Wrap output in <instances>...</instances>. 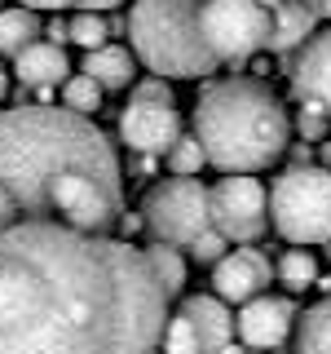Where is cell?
Returning <instances> with one entry per match:
<instances>
[{"label": "cell", "mask_w": 331, "mask_h": 354, "mask_svg": "<svg viewBox=\"0 0 331 354\" xmlns=\"http://www.w3.org/2000/svg\"><path fill=\"white\" fill-rule=\"evenodd\" d=\"M168 301L128 239L53 221L0 235V354H159Z\"/></svg>", "instance_id": "cell-1"}, {"label": "cell", "mask_w": 331, "mask_h": 354, "mask_svg": "<svg viewBox=\"0 0 331 354\" xmlns=\"http://www.w3.org/2000/svg\"><path fill=\"white\" fill-rule=\"evenodd\" d=\"M119 217V155L93 120L53 102L0 111V235L31 221L110 235Z\"/></svg>", "instance_id": "cell-2"}, {"label": "cell", "mask_w": 331, "mask_h": 354, "mask_svg": "<svg viewBox=\"0 0 331 354\" xmlns=\"http://www.w3.org/2000/svg\"><path fill=\"white\" fill-rule=\"evenodd\" d=\"M194 133L217 173H261L283 160L292 142V120L270 93V84L252 75H230L199 93Z\"/></svg>", "instance_id": "cell-3"}, {"label": "cell", "mask_w": 331, "mask_h": 354, "mask_svg": "<svg viewBox=\"0 0 331 354\" xmlns=\"http://www.w3.org/2000/svg\"><path fill=\"white\" fill-rule=\"evenodd\" d=\"M203 0H132L128 9V44L137 62L168 80H203L221 71L212 44L199 18Z\"/></svg>", "instance_id": "cell-4"}, {"label": "cell", "mask_w": 331, "mask_h": 354, "mask_svg": "<svg viewBox=\"0 0 331 354\" xmlns=\"http://www.w3.org/2000/svg\"><path fill=\"white\" fill-rule=\"evenodd\" d=\"M270 221L287 243H331V169L292 164L270 186Z\"/></svg>", "instance_id": "cell-5"}, {"label": "cell", "mask_w": 331, "mask_h": 354, "mask_svg": "<svg viewBox=\"0 0 331 354\" xmlns=\"http://www.w3.org/2000/svg\"><path fill=\"white\" fill-rule=\"evenodd\" d=\"M141 221H146L150 239L190 248L203 230H212V186H203L199 177H177V173L163 177L141 199Z\"/></svg>", "instance_id": "cell-6"}, {"label": "cell", "mask_w": 331, "mask_h": 354, "mask_svg": "<svg viewBox=\"0 0 331 354\" xmlns=\"http://www.w3.org/2000/svg\"><path fill=\"white\" fill-rule=\"evenodd\" d=\"M199 18H203V36L221 66L248 62L261 49H270L274 9L261 5V0H203Z\"/></svg>", "instance_id": "cell-7"}, {"label": "cell", "mask_w": 331, "mask_h": 354, "mask_svg": "<svg viewBox=\"0 0 331 354\" xmlns=\"http://www.w3.org/2000/svg\"><path fill=\"white\" fill-rule=\"evenodd\" d=\"M212 226L230 243H257L270 226V191L252 173H225L212 186Z\"/></svg>", "instance_id": "cell-8"}, {"label": "cell", "mask_w": 331, "mask_h": 354, "mask_svg": "<svg viewBox=\"0 0 331 354\" xmlns=\"http://www.w3.org/2000/svg\"><path fill=\"white\" fill-rule=\"evenodd\" d=\"M115 129H119V142L132 155H154V160H163L172 151V142L185 133L172 102H141V97H128Z\"/></svg>", "instance_id": "cell-9"}, {"label": "cell", "mask_w": 331, "mask_h": 354, "mask_svg": "<svg viewBox=\"0 0 331 354\" xmlns=\"http://www.w3.org/2000/svg\"><path fill=\"white\" fill-rule=\"evenodd\" d=\"M270 279H279V270L270 266L261 248H248V243H239V248H230L225 257L212 266V292L225 297L230 306H243L252 301V297L270 292Z\"/></svg>", "instance_id": "cell-10"}, {"label": "cell", "mask_w": 331, "mask_h": 354, "mask_svg": "<svg viewBox=\"0 0 331 354\" xmlns=\"http://www.w3.org/2000/svg\"><path fill=\"white\" fill-rule=\"evenodd\" d=\"M296 301L292 297H274V292H261L252 301L239 306V341L248 350H279L296 328Z\"/></svg>", "instance_id": "cell-11"}, {"label": "cell", "mask_w": 331, "mask_h": 354, "mask_svg": "<svg viewBox=\"0 0 331 354\" xmlns=\"http://www.w3.org/2000/svg\"><path fill=\"white\" fill-rule=\"evenodd\" d=\"M292 88L301 102H323L331 111V27L314 31L301 58L292 62Z\"/></svg>", "instance_id": "cell-12"}, {"label": "cell", "mask_w": 331, "mask_h": 354, "mask_svg": "<svg viewBox=\"0 0 331 354\" xmlns=\"http://www.w3.org/2000/svg\"><path fill=\"white\" fill-rule=\"evenodd\" d=\"M71 62H66V44H53V40H36L27 44V49L14 58V80L18 88H62L66 80H71Z\"/></svg>", "instance_id": "cell-13"}, {"label": "cell", "mask_w": 331, "mask_h": 354, "mask_svg": "<svg viewBox=\"0 0 331 354\" xmlns=\"http://www.w3.org/2000/svg\"><path fill=\"white\" fill-rule=\"evenodd\" d=\"M181 315L194 324V332H199V350H203V354L221 350L225 341H234V332H239L234 310H230V301H225V297H217V292L185 297V301H181Z\"/></svg>", "instance_id": "cell-14"}, {"label": "cell", "mask_w": 331, "mask_h": 354, "mask_svg": "<svg viewBox=\"0 0 331 354\" xmlns=\"http://www.w3.org/2000/svg\"><path fill=\"white\" fill-rule=\"evenodd\" d=\"M318 27V9L309 5V0H279V9H274V31H270V53H296L305 49L309 36H314Z\"/></svg>", "instance_id": "cell-15"}, {"label": "cell", "mask_w": 331, "mask_h": 354, "mask_svg": "<svg viewBox=\"0 0 331 354\" xmlns=\"http://www.w3.org/2000/svg\"><path fill=\"white\" fill-rule=\"evenodd\" d=\"M84 75H93L97 84L106 88V93H119V88H128L137 80V53H132V44H102V49H88L84 62H80Z\"/></svg>", "instance_id": "cell-16"}, {"label": "cell", "mask_w": 331, "mask_h": 354, "mask_svg": "<svg viewBox=\"0 0 331 354\" xmlns=\"http://www.w3.org/2000/svg\"><path fill=\"white\" fill-rule=\"evenodd\" d=\"M44 36V22L40 9L31 5H14V9H0V53L5 58H18L27 44H36Z\"/></svg>", "instance_id": "cell-17"}, {"label": "cell", "mask_w": 331, "mask_h": 354, "mask_svg": "<svg viewBox=\"0 0 331 354\" xmlns=\"http://www.w3.org/2000/svg\"><path fill=\"white\" fill-rule=\"evenodd\" d=\"M296 354H331V292L296 319Z\"/></svg>", "instance_id": "cell-18"}, {"label": "cell", "mask_w": 331, "mask_h": 354, "mask_svg": "<svg viewBox=\"0 0 331 354\" xmlns=\"http://www.w3.org/2000/svg\"><path fill=\"white\" fill-rule=\"evenodd\" d=\"M274 270H279V283L287 288V292H305V288L318 283V257L305 248V243H296V248H287L279 261H274Z\"/></svg>", "instance_id": "cell-19"}, {"label": "cell", "mask_w": 331, "mask_h": 354, "mask_svg": "<svg viewBox=\"0 0 331 354\" xmlns=\"http://www.w3.org/2000/svg\"><path fill=\"white\" fill-rule=\"evenodd\" d=\"M110 18L102 14V9H75L71 14V44H80V49H102V44H110Z\"/></svg>", "instance_id": "cell-20"}, {"label": "cell", "mask_w": 331, "mask_h": 354, "mask_svg": "<svg viewBox=\"0 0 331 354\" xmlns=\"http://www.w3.org/2000/svg\"><path fill=\"white\" fill-rule=\"evenodd\" d=\"M146 257L154 266V274H159V283L168 288V297H181V288H185V261H181V252H177V243H159V239H154L150 248H146Z\"/></svg>", "instance_id": "cell-21"}, {"label": "cell", "mask_w": 331, "mask_h": 354, "mask_svg": "<svg viewBox=\"0 0 331 354\" xmlns=\"http://www.w3.org/2000/svg\"><path fill=\"white\" fill-rule=\"evenodd\" d=\"M163 164H168V173H177V177H194L208 164V151H203V142H199V133L194 129L181 133V138L172 142V151L163 155Z\"/></svg>", "instance_id": "cell-22"}, {"label": "cell", "mask_w": 331, "mask_h": 354, "mask_svg": "<svg viewBox=\"0 0 331 354\" xmlns=\"http://www.w3.org/2000/svg\"><path fill=\"white\" fill-rule=\"evenodd\" d=\"M102 93H106V88L97 84L93 75L75 71L71 80L62 84V106H66V111H75V115H93V111L102 106Z\"/></svg>", "instance_id": "cell-23"}, {"label": "cell", "mask_w": 331, "mask_h": 354, "mask_svg": "<svg viewBox=\"0 0 331 354\" xmlns=\"http://www.w3.org/2000/svg\"><path fill=\"white\" fill-rule=\"evenodd\" d=\"M163 354H203L199 350V332H194V324L177 310V315H168V328H163V346H159Z\"/></svg>", "instance_id": "cell-24"}, {"label": "cell", "mask_w": 331, "mask_h": 354, "mask_svg": "<svg viewBox=\"0 0 331 354\" xmlns=\"http://www.w3.org/2000/svg\"><path fill=\"white\" fill-rule=\"evenodd\" d=\"M331 111L323 102H301V115H296V129H301V142H323L327 124H331Z\"/></svg>", "instance_id": "cell-25"}, {"label": "cell", "mask_w": 331, "mask_h": 354, "mask_svg": "<svg viewBox=\"0 0 331 354\" xmlns=\"http://www.w3.org/2000/svg\"><path fill=\"white\" fill-rule=\"evenodd\" d=\"M225 248H230V239L212 226V230H203V235L190 243V257H194L199 266H217L221 257H225Z\"/></svg>", "instance_id": "cell-26"}, {"label": "cell", "mask_w": 331, "mask_h": 354, "mask_svg": "<svg viewBox=\"0 0 331 354\" xmlns=\"http://www.w3.org/2000/svg\"><path fill=\"white\" fill-rule=\"evenodd\" d=\"M132 97H141V102H172V84H168V75H146V80H137L132 84Z\"/></svg>", "instance_id": "cell-27"}, {"label": "cell", "mask_w": 331, "mask_h": 354, "mask_svg": "<svg viewBox=\"0 0 331 354\" xmlns=\"http://www.w3.org/2000/svg\"><path fill=\"white\" fill-rule=\"evenodd\" d=\"M44 40H53V44H71V18L53 14L49 22H44Z\"/></svg>", "instance_id": "cell-28"}, {"label": "cell", "mask_w": 331, "mask_h": 354, "mask_svg": "<svg viewBox=\"0 0 331 354\" xmlns=\"http://www.w3.org/2000/svg\"><path fill=\"white\" fill-rule=\"evenodd\" d=\"M22 5L40 9V14H62V9H80V0H22Z\"/></svg>", "instance_id": "cell-29"}, {"label": "cell", "mask_w": 331, "mask_h": 354, "mask_svg": "<svg viewBox=\"0 0 331 354\" xmlns=\"http://www.w3.org/2000/svg\"><path fill=\"white\" fill-rule=\"evenodd\" d=\"M119 5H124V0H80V9H102V14L106 9H119Z\"/></svg>", "instance_id": "cell-30"}, {"label": "cell", "mask_w": 331, "mask_h": 354, "mask_svg": "<svg viewBox=\"0 0 331 354\" xmlns=\"http://www.w3.org/2000/svg\"><path fill=\"white\" fill-rule=\"evenodd\" d=\"M212 354H252V350L243 346V341H239V346H234V341H225V346H221V350H212Z\"/></svg>", "instance_id": "cell-31"}, {"label": "cell", "mask_w": 331, "mask_h": 354, "mask_svg": "<svg viewBox=\"0 0 331 354\" xmlns=\"http://www.w3.org/2000/svg\"><path fill=\"white\" fill-rule=\"evenodd\" d=\"M309 5L318 9V18H327V22H331V0H309Z\"/></svg>", "instance_id": "cell-32"}, {"label": "cell", "mask_w": 331, "mask_h": 354, "mask_svg": "<svg viewBox=\"0 0 331 354\" xmlns=\"http://www.w3.org/2000/svg\"><path fill=\"white\" fill-rule=\"evenodd\" d=\"M5 97H9V75L0 71V102H5Z\"/></svg>", "instance_id": "cell-33"}, {"label": "cell", "mask_w": 331, "mask_h": 354, "mask_svg": "<svg viewBox=\"0 0 331 354\" xmlns=\"http://www.w3.org/2000/svg\"><path fill=\"white\" fill-rule=\"evenodd\" d=\"M323 164L331 169V142H327V138H323Z\"/></svg>", "instance_id": "cell-34"}, {"label": "cell", "mask_w": 331, "mask_h": 354, "mask_svg": "<svg viewBox=\"0 0 331 354\" xmlns=\"http://www.w3.org/2000/svg\"><path fill=\"white\" fill-rule=\"evenodd\" d=\"M261 5H270V9H279V0H261Z\"/></svg>", "instance_id": "cell-35"}]
</instances>
